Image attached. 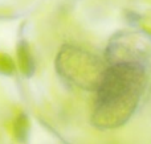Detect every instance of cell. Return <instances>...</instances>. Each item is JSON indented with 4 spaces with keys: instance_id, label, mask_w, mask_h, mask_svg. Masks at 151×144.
I'll list each match as a JSON object with an SVG mask.
<instances>
[{
    "instance_id": "3957f363",
    "label": "cell",
    "mask_w": 151,
    "mask_h": 144,
    "mask_svg": "<svg viewBox=\"0 0 151 144\" xmlns=\"http://www.w3.org/2000/svg\"><path fill=\"white\" fill-rule=\"evenodd\" d=\"M151 54V48L145 37L137 33L115 34L110 40L107 49L105 52L107 65L123 61H135L146 63V60Z\"/></svg>"
},
{
    "instance_id": "6da1fadb",
    "label": "cell",
    "mask_w": 151,
    "mask_h": 144,
    "mask_svg": "<svg viewBox=\"0 0 151 144\" xmlns=\"http://www.w3.org/2000/svg\"><path fill=\"white\" fill-rule=\"evenodd\" d=\"M146 85V63H109L96 89L91 124L99 130H114L127 123L138 107Z\"/></svg>"
},
{
    "instance_id": "8992f818",
    "label": "cell",
    "mask_w": 151,
    "mask_h": 144,
    "mask_svg": "<svg viewBox=\"0 0 151 144\" xmlns=\"http://www.w3.org/2000/svg\"><path fill=\"white\" fill-rule=\"evenodd\" d=\"M16 71V63L9 54L0 52V74L4 76H12Z\"/></svg>"
},
{
    "instance_id": "277c9868",
    "label": "cell",
    "mask_w": 151,
    "mask_h": 144,
    "mask_svg": "<svg viewBox=\"0 0 151 144\" xmlns=\"http://www.w3.org/2000/svg\"><path fill=\"white\" fill-rule=\"evenodd\" d=\"M16 57H17V66L21 74L27 78L33 76L36 71V62H35L28 41H25V40L19 41L17 48H16Z\"/></svg>"
},
{
    "instance_id": "5b68a950",
    "label": "cell",
    "mask_w": 151,
    "mask_h": 144,
    "mask_svg": "<svg viewBox=\"0 0 151 144\" xmlns=\"http://www.w3.org/2000/svg\"><path fill=\"white\" fill-rule=\"evenodd\" d=\"M13 136L19 143H25L29 136V118L27 114L21 113L13 122Z\"/></svg>"
},
{
    "instance_id": "7a4b0ae2",
    "label": "cell",
    "mask_w": 151,
    "mask_h": 144,
    "mask_svg": "<svg viewBox=\"0 0 151 144\" xmlns=\"http://www.w3.org/2000/svg\"><path fill=\"white\" fill-rule=\"evenodd\" d=\"M55 65L64 82L85 91H96L107 63L85 48L66 44L58 50Z\"/></svg>"
}]
</instances>
